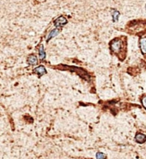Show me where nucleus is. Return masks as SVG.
Listing matches in <instances>:
<instances>
[{
	"instance_id": "obj_8",
	"label": "nucleus",
	"mask_w": 146,
	"mask_h": 159,
	"mask_svg": "<svg viewBox=\"0 0 146 159\" xmlns=\"http://www.w3.org/2000/svg\"><path fill=\"white\" fill-rule=\"evenodd\" d=\"M39 56H40V59H41V60L45 59V58H46V53H45L43 45H41L40 47H39Z\"/></svg>"
},
{
	"instance_id": "obj_7",
	"label": "nucleus",
	"mask_w": 146,
	"mask_h": 159,
	"mask_svg": "<svg viewBox=\"0 0 146 159\" xmlns=\"http://www.w3.org/2000/svg\"><path fill=\"white\" fill-rule=\"evenodd\" d=\"M59 32H60V30L59 29H53L51 32H50V34L48 35V36H47V41H49L52 38H53V37H55L56 35H58L59 34Z\"/></svg>"
},
{
	"instance_id": "obj_2",
	"label": "nucleus",
	"mask_w": 146,
	"mask_h": 159,
	"mask_svg": "<svg viewBox=\"0 0 146 159\" xmlns=\"http://www.w3.org/2000/svg\"><path fill=\"white\" fill-rule=\"evenodd\" d=\"M67 22L68 21H67V19L65 18V16H59V17H58L57 19L54 20L53 23L55 25V27H62V26L66 24Z\"/></svg>"
},
{
	"instance_id": "obj_11",
	"label": "nucleus",
	"mask_w": 146,
	"mask_h": 159,
	"mask_svg": "<svg viewBox=\"0 0 146 159\" xmlns=\"http://www.w3.org/2000/svg\"><path fill=\"white\" fill-rule=\"evenodd\" d=\"M142 103H143V106L144 107L146 108V96H144L142 99Z\"/></svg>"
},
{
	"instance_id": "obj_6",
	"label": "nucleus",
	"mask_w": 146,
	"mask_h": 159,
	"mask_svg": "<svg viewBox=\"0 0 146 159\" xmlns=\"http://www.w3.org/2000/svg\"><path fill=\"white\" fill-rule=\"evenodd\" d=\"M37 63H38V59L35 55H29V58H28V64L29 65H37Z\"/></svg>"
},
{
	"instance_id": "obj_1",
	"label": "nucleus",
	"mask_w": 146,
	"mask_h": 159,
	"mask_svg": "<svg viewBox=\"0 0 146 159\" xmlns=\"http://www.w3.org/2000/svg\"><path fill=\"white\" fill-rule=\"evenodd\" d=\"M124 48V43L120 39L115 38L110 42V49L114 53H119Z\"/></svg>"
},
{
	"instance_id": "obj_4",
	"label": "nucleus",
	"mask_w": 146,
	"mask_h": 159,
	"mask_svg": "<svg viewBox=\"0 0 146 159\" xmlns=\"http://www.w3.org/2000/svg\"><path fill=\"white\" fill-rule=\"evenodd\" d=\"M34 72L41 77L42 75L47 73V70H46V68H45L43 65H40V66H38V67H36L35 69L34 70Z\"/></svg>"
},
{
	"instance_id": "obj_10",
	"label": "nucleus",
	"mask_w": 146,
	"mask_h": 159,
	"mask_svg": "<svg viewBox=\"0 0 146 159\" xmlns=\"http://www.w3.org/2000/svg\"><path fill=\"white\" fill-rule=\"evenodd\" d=\"M96 159H106V155L102 152H97L96 153Z\"/></svg>"
},
{
	"instance_id": "obj_9",
	"label": "nucleus",
	"mask_w": 146,
	"mask_h": 159,
	"mask_svg": "<svg viewBox=\"0 0 146 159\" xmlns=\"http://www.w3.org/2000/svg\"><path fill=\"white\" fill-rule=\"evenodd\" d=\"M111 14H112V16H113V21H114V22H116L119 20L120 12L118 10H111Z\"/></svg>"
},
{
	"instance_id": "obj_5",
	"label": "nucleus",
	"mask_w": 146,
	"mask_h": 159,
	"mask_svg": "<svg viewBox=\"0 0 146 159\" xmlns=\"http://www.w3.org/2000/svg\"><path fill=\"white\" fill-rule=\"evenodd\" d=\"M135 140L139 144L144 143L146 141V136L143 133H140V132H138L136 136H135Z\"/></svg>"
},
{
	"instance_id": "obj_3",
	"label": "nucleus",
	"mask_w": 146,
	"mask_h": 159,
	"mask_svg": "<svg viewBox=\"0 0 146 159\" xmlns=\"http://www.w3.org/2000/svg\"><path fill=\"white\" fill-rule=\"evenodd\" d=\"M139 45L143 54H146V36H142L140 38Z\"/></svg>"
}]
</instances>
